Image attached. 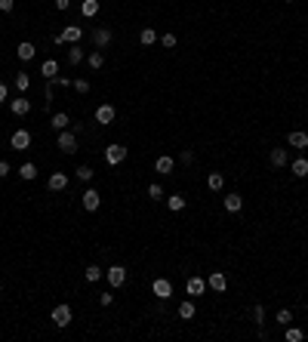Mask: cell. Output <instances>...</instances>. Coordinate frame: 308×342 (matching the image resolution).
I'll list each match as a JSON object with an SVG mask.
<instances>
[{"mask_svg": "<svg viewBox=\"0 0 308 342\" xmlns=\"http://www.w3.org/2000/svg\"><path fill=\"white\" fill-rule=\"evenodd\" d=\"M56 148H59L62 154H74V151H77V133H59Z\"/></svg>", "mask_w": 308, "mask_h": 342, "instance_id": "cell-1", "label": "cell"}, {"mask_svg": "<svg viewBox=\"0 0 308 342\" xmlns=\"http://www.w3.org/2000/svg\"><path fill=\"white\" fill-rule=\"evenodd\" d=\"M105 161H108L111 167L123 164V161H127V148H123V145H108V148H105Z\"/></svg>", "mask_w": 308, "mask_h": 342, "instance_id": "cell-2", "label": "cell"}, {"mask_svg": "<svg viewBox=\"0 0 308 342\" xmlns=\"http://www.w3.org/2000/svg\"><path fill=\"white\" fill-rule=\"evenodd\" d=\"M81 37H84V31H81V28H77V25H68L62 34H56V43H59V47H62V43H77Z\"/></svg>", "mask_w": 308, "mask_h": 342, "instance_id": "cell-3", "label": "cell"}, {"mask_svg": "<svg viewBox=\"0 0 308 342\" xmlns=\"http://www.w3.org/2000/svg\"><path fill=\"white\" fill-rule=\"evenodd\" d=\"M105 278H108L111 287H123V284H127V268H123V265H111L105 271Z\"/></svg>", "mask_w": 308, "mask_h": 342, "instance_id": "cell-4", "label": "cell"}, {"mask_svg": "<svg viewBox=\"0 0 308 342\" xmlns=\"http://www.w3.org/2000/svg\"><path fill=\"white\" fill-rule=\"evenodd\" d=\"M50 317H53V324L62 330V327H68V324H71V309H68V305H56Z\"/></svg>", "mask_w": 308, "mask_h": 342, "instance_id": "cell-5", "label": "cell"}, {"mask_svg": "<svg viewBox=\"0 0 308 342\" xmlns=\"http://www.w3.org/2000/svg\"><path fill=\"white\" fill-rule=\"evenodd\" d=\"M81 203H84V210H89V213H93V210H99V203H102V195H99L96 188H86L84 195H81Z\"/></svg>", "mask_w": 308, "mask_h": 342, "instance_id": "cell-6", "label": "cell"}, {"mask_svg": "<svg viewBox=\"0 0 308 342\" xmlns=\"http://www.w3.org/2000/svg\"><path fill=\"white\" fill-rule=\"evenodd\" d=\"M114 117H117V111H114V105H99V108H96V123H102V127H108V123H114Z\"/></svg>", "mask_w": 308, "mask_h": 342, "instance_id": "cell-7", "label": "cell"}, {"mask_svg": "<svg viewBox=\"0 0 308 342\" xmlns=\"http://www.w3.org/2000/svg\"><path fill=\"white\" fill-rule=\"evenodd\" d=\"M9 145H13L16 151H25V148H31V133L28 130H16L13 139H9Z\"/></svg>", "mask_w": 308, "mask_h": 342, "instance_id": "cell-8", "label": "cell"}, {"mask_svg": "<svg viewBox=\"0 0 308 342\" xmlns=\"http://www.w3.org/2000/svg\"><path fill=\"white\" fill-rule=\"evenodd\" d=\"M151 290H154L157 299H169V296H173V284H169L167 278H157V281L151 284Z\"/></svg>", "mask_w": 308, "mask_h": 342, "instance_id": "cell-9", "label": "cell"}, {"mask_svg": "<svg viewBox=\"0 0 308 342\" xmlns=\"http://www.w3.org/2000/svg\"><path fill=\"white\" fill-rule=\"evenodd\" d=\"M207 287L216 290V293H225L228 290V278H225V271H213L210 281H207Z\"/></svg>", "mask_w": 308, "mask_h": 342, "instance_id": "cell-10", "label": "cell"}, {"mask_svg": "<svg viewBox=\"0 0 308 342\" xmlns=\"http://www.w3.org/2000/svg\"><path fill=\"white\" fill-rule=\"evenodd\" d=\"M9 108H13V114H16V117H25V114L31 111V99L19 96V99H13V102H9Z\"/></svg>", "mask_w": 308, "mask_h": 342, "instance_id": "cell-11", "label": "cell"}, {"mask_svg": "<svg viewBox=\"0 0 308 342\" xmlns=\"http://www.w3.org/2000/svg\"><path fill=\"white\" fill-rule=\"evenodd\" d=\"M287 142H290L293 148H299V151H302V148H308V133H305V130H293V133L287 136Z\"/></svg>", "mask_w": 308, "mask_h": 342, "instance_id": "cell-12", "label": "cell"}, {"mask_svg": "<svg viewBox=\"0 0 308 342\" xmlns=\"http://www.w3.org/2000/svg\"><path fill=\"white\" fill-rule=\"evenodd\" d=\"M16 56H19V59H22V62H31V59H34V56H37V47H34V43H31V40H25V43H19V50H16Z\"/></svg>", "mask_w": 308, "mask_h": 342, "instance_id": "cell-13", "label": "cell"}, {"mask_svg": "<svg viewBox=\"0 0 308 342\" xmlns=\"http://www.w3.org/2000/svg\"><path fill=\"white\" fill-rule=\"evenodd\" d=\"M185 290H188V296H200L203 290H207V284H203V278L195 275V278H188V281H185Z\"/></svg>", "mask_w": 308, "mask_h": 342, "instance_id": "cell-14", "label": "cell"}, {"mask_svg": "<svg viewBox=\"0 0 308 342\" xmlns=\"http://www.w3.org/2000/svg\"><path fill=\"white\" fill-rule=\"evenodd\" d=\"M93 43H96V50L108 47V43H111V31H108V28H96V31H93Z\"/></svg>", "mask_w": 308, "mask_h": 342, "instance_id": "cell-15", "label": "cell"}, {"mask_svg": "<svg viewBox=\"0 0 308 342\" xmlns=\"http://www.w3.org/2000/svg\"><path fill=\"white\" fill-rule=\"evenodd\" d=\"M173 157H167V154H161V157H157V161H154V170H157V173H164V176H169V173H173Z\"/></svg>", "mask_w": 308, "mask_h": 342, "instance_id": "cell-16", "label": "cell"}, {"mask_svg": "<svg viewBox=\"0 0 308 342\" xmlns=\"http://www.w3.org/2000/svg\"><path fill=\"white\" fill-rule=\"evenodd\" d=\"M47 185H50V191H65L68 188V176L65 173H53Z\"/></svg>", "mask_w": 308, "mask_h": 342, "instance_id": "cell-17", "label": "cell"}, {"mask_svg": "<svg viewBox=\"0 0 308 342\" xmlns=\"http://www.w3.org/2000/svg\"><path fill=\"white\" fill-rule=\"evenodd\" d=\"M222 203H225V210H228V213H237V210L244 207V198H241V195H228Z\"/></svg>", "mask_w": 308, "mask_h": 342, "instance_id": "cell-18", "label": "cell"}, {"mask_svg": "<svg viewBox=\"0 0 308 342\" xmlns=\"http://www.w3.org/2000/svg\"><path fill=\"white\" fill-rule=\"evenodd\" d=\"M290 170H293V176L305 179V176H308V161H305V157H299V161H293V164H290Z\"/></svg>", "mask_w": 308, "mask_h": 342, "instance_id": "cell-19", "label": "cell"}, {"mask_svg": "<svg viewBox=\"0 0 308 342\" xmlns=\"http://www.w3.org/2000/svg\"><path fill=\"white\" fill-rule=\"evenodd\" d=\"M271 164H275V167H283V164H287L290 161V157H287V151H283V148H271Z\"/></svg>", "mask_w": 308, "mask_h": 342, "instance_id": "cell-20", "label": "cell"}, {"mask_svg": "<svg viewBox=\"0 0 308 342\" xmlns=\"http://www.w3.org/2000/svg\"><path fill=\"white\" fill-rule=\"evenodd\" d=\"M222 185H225V176H222V173H210V176H207V188H210V191H219Z\"/></svg>", "mask_w": 308, "mask_h": 342, "instance_id": "cell-21", "label": "cell"}, {"mask_svg": "<svg viewBox=\"0 0 308 342\" xmlns=\"http://www.w3.org/2000/svg\"><path fill=\"white\" fill-rule=\"evenodd\" d=\"M50 123H53V130H65L68 123H71V117H68L65 111H59V114H53V120H50Z\"/></svg>", "mask_w": 308, "mask_h": 342, "instance_id": "cell-22", "label": "cell"}, {"mask_svg": "<svg viewBox=\"0 0 308 342\" xmlns=\"http://www.w3.org/2000/svg\"><path fill=\"white\" fill-rule=\"evenodd\" d=\"M81 13H84L86 19H93V16L99 13V0H84V3H81Z\"/></svg>", "mask_w": 308, "mask_h": 342, "instance_id": "cell-23", "label": "cell"}, {"mask_svg": "<svg viewBox=\"0 0 308 342\" xmlns=\"http://www.w3.org/2000/svg\"><path fill=\"white\" fill-rule=\"evenodd\" d=\"M86 62H89V68H102V65H105V53H102V50H93V53L86 56Z\"/></svg>", "mask_w": 308, "mask_h": 342, "instance_id": "cell-24", "label": "cell"}, {"mask_svg": "<svg viewBox=\"0 0 308 342\" xmlns=\"http://www.w3.org/2000/svg\"><path fill=\"white\" fill-rule=\"evenodd\" d=\"M185 198H182V195H173V198H167V207L169 210H173V213H179V210H185Z\"/></svg>", "mask_w": 308, "mask_h": 342, "instance_id": "cell-25", "label": "cell"}, {"mask_svg": "<svg viewBox=\"0 0 308 342\" xmlns=\"http://www.w3.org/2000/svg\"><path fill=\"white\" fill-rule=\"evenodd\" d=\"M179 317L182 321H191L195 317V302H179Z\"/></svg>", "mask_w": 308, "mask_h": 342, "instance_id": "cell-26", "label": "cell"}, {"mask_svg": "<svg viewBox=\"0 0 308 342\" xmlns=\"http://www.w3.org/2000/svg\"><path fill=\"white\" fill-rule=\"evenodd\" d=\"M40 74H43V77H47V81H53V77H56V74H59V65H56L53 59H50V62H43V68H40Z\"/></svg>", "mask_w": 308, "mask_h": 342, "instance_id": "cell-27", "label": "cell"}, {"mask_svg": "<svg viewBox=\"0 0 308 342\" xmlns=\"http://www.w3.org/2000/svg\"><path fill=\"white\" fill-rule=\"evenodd\" d=\"M28 86H31V77L25 71H16V89H19V93H25Z\"/></svg>", "mask_w": 308, "mask_h": 342, "instance_id": "cell-28", "label": "cell"}, {"mask_svg": "<svg viewBox=\"0 0 308 342\" xmlns=\"http://www.w3.org/2000/svg\"><path fill=\"white\" fill-rule=\"evenodd\" d=\"M84 275H86V281H89V284H96V281H102V275H105V271H102L99 265H86Z\"/></svg>", "mask_w": 308, "mask_h": 342, "instance_id": "cell-29", "label": "cell"}, {"mask_svg": "<svg viewBox=\"0 0 308 342\" xmlns=\"http://www.w3.org/2000/svg\"><path fill=\"white\" fill-rule=\"evenodd\" d=\"M19 176L31 182L34 176H37V167H34V164H22V167H19Z\"/></svg>", "mask_w": 308, "mask_h": 342, "instance_id": "cell-30", "label": "cell"}, {"mask_svg": "<svg viewBox=\"0 0 308 342\" xmlns=\"http://www.w3.org/2000/svg\"><path fill=\"white\" fill-rule=\"evenodd\" d=\"M81 59H84V50L81 47H71V50H68V65H81Z\"/></svg>", "mask_w": 308, "mask_h": 342, "instance_id": "cell-31", "label": "cell"}, {"mask_svg": "<svg viewBox=\"0 0 308 342\" xmlns=\"http://www.w3.org/2000/svg\"><path fill=\"white\" fill-rule=\"evenodd\" d=\"M139 40L145 43V47H151V43L157 40V34H154V28H142V34H139Z\"/></svg>", "mask_w": 308, "mask_h": 342, "instance_id": "cell-32", "label": "cell"}, {"mask_svg": "<svg viewBox=\"0 0 308 342\" xmlns=\"http://www.w3.org/2000/svg\"><path fill=\"white\" fill-rule=\"evenodd\" d=\"M302 336H305V333H302L299 327H290V324H287V342H302Z\"/></svg>", "mask_w": 308, "mask_h": 342, "instance_id": "cell-33", "label": "cell"}, {"mask_svg": "<svg viewBox=\"0 0 308 342\" xmlns=\"http://www.w3.org/2000/svg\"><path fill=\"white\" fill-rule=\"evenodd\" d=\"M253 321H256V324H265V309H262V302L253 305Z\"/></svg>", "mask_w": 308, "mask_h": 342, "instance_id": "cell-34", "label": "cell"}, {"mask_svg": "<svg viewBox=\"0 0 308 342\" xmlns=\"http://www.w3.org/2000/svg\"><path fill=\"white\" fill-rule=\"evenodd\" d=\"M290 321H293V312H290V309H280V312H278V324H280V327H287Z\"/></svg>", "mask_w": 308, "mask_h": 342, "instance_id": "cell-35", "label": "cell"}, {"mask_svg": "<svg viewBox=\"0 0 308 342\" xmlns=\"http://www.w3.org/2000/svg\"><path fill=\"white\" fill-rule=\"evenodd\" d=\"M74 173H77V179H81V182H89V179H93V170H89V167H77Z\"/></svg>", "mask_w": 308, "mask_h": 342, "instance_id": "cell-36", "label": "cell"}, {"mask_svg": "<svg viewBox=\"0 0 308 342\" xmlns=\"http://www.w3.org/2000/svg\"><path fill=\"white\" fill-rule=\"evenodd\" d=\"M71 86L77 89V93H89V81H84V77H77V81H74Z\"/></svg>", "mask_w": 308, "mask_h": 342, "instance_id": "cell-37", "label": "cell"}, {"mask_svg": "<svg viewBox=\"0 0 308 342\" xmlns=\"http://www.w3.org/2000/svg\"><path fill=\"white\" fill-rule=\"evenodd\" d=\"M148 198L161 200V198H164V188H161V185H148Z\"/></svg>", "mask_w": 308, "mask_h": 342, "instance_id": "cell-38", "label": "cell"}, {"mask_svg": "<svg viewBox=\"0 0 308 342\" xmlns=\"http://www.w3.org/2000/svg\"><path fill=\"white\" fill-rule=\"evenodd\" d=\"M161 43H164L167 50H173V47H176V34H164V37H161Z\"/></svg>", "mask_w": 308, "mask_h": 342, "instance_id": "cell-39", "label": "cell"}, {"mask_svg": "<svg viewBox=\"0 0 308 342\" xmlns=\"http://www.w3.org/2000/svg\"><path fill=\"white\" fill-rule=\"evenodd\" d=\"M111 302H114L111 293H102V296H99V305H102V309H105V305H111Z\"/></svg>", "mask_w": 308, "mask_h": 342, "instance_id": "cell-40", "label": "cell"}, {"mask_svg": "<svg viewBox=\"0 0 308 342\" xmlns=\"http://www.w3.org/2000/svg\"><path fill=\"white\" fill-rule=\"evenodd\" d=\"M13 6H16V0H0V9H3V13H9Z\"/></svg>", "mask_w": 308, "mask_h": 342, "instance_id": "cell-41", "label": "cell"}, {"mask_svg": "<svg viewBox=\"0 0 308 342\" xmlns=\"http://www.w3.org/2000/svg\"><path fill=\"white\" fill-rule=\"evenodd\" d=\"M6 176H9V164L0 161V179H6Z\"/></svg>", "mask_w": 308, "mask_h": 342, "instance_id": "cell-42", "label": "cell"}, {"mask_svg": "<svg viewBox=\"0 0 308 342\" xmlns=\"http://www.w3.org/2000/svg\"><path fill=\"white\" fill-rule=\"evenodd\" d=\"M6 102V84H0V105Z\"/></svg>", "mask_w": 308, "mask_h": 342, "instance_id": "cell-43", "label": "cell"}, {"mask_svg": "<svg viewBox=\"0 0 308 342\" xmlns=\"http://www.w3.org/2000/svg\"><path fill=\"white\" fill-rule=\"evenodd\" d=\"M56 9H68V0H56Z\"/></svg>", "mask_w": 308, "mask_h": 342, "instance_id": "cell-44", "label": "cell"}, {"mask_svg": "<svg viewBox=\"0 0 308 342\" xmlns=\"http://www.w3.org/2000/svg\"><path fill=\"white\" fill-rule=\"evenodd\" d=\"M283 3H296V0H283Z\"/></svg>", "mask_w": 308, "mask_h": 342, "instance_id": "cell-45", "label": "cell"}]
</instances>
